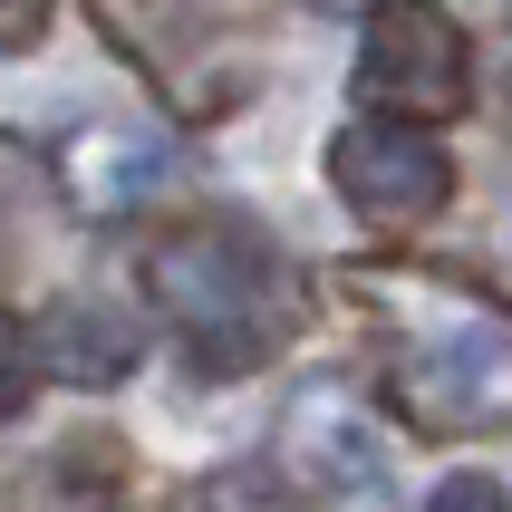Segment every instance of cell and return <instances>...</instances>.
<instances>
[{
    "instance_id": "1",
    "label": "cell",
    "mask_w": 512,
    "mask_h": 512,
    "mask_svg": "<svg viewBox=\"0 0 512 512\" xmlns=\"http://www.w3.org/2000/svg\"><path fill=\"white\" fill-rule=\"evenodd\" d=\"M348 300L377 310L387 406L416 435H503L512 426V310L455 271H358Z\"/></svg>"
},
{
    "instance_id": "2",
    "label": "cell",
    "mask_w": 512,
    "mask_h": 512,
    "mask_svg": "<svg viewBox=\"0 0 512 512\" xmlns=\"http://www.w3.org/2000/svg\"><path fill=\"white\" fill-rule=\"evenodd\" d=\"M136 281L155 300V319L194 348L203 377H252L300 339V281H290V261L252 223L203 213V223L155 232L145 261H136Z\"/></svg>"
},
{
    "instance_id": "3",
    "label": "cell",
    "mask_w": 512,
    "mask_h": 512,
    "mask_svg": "<svg viewBox=\"0 0 512 512\" xmlns=\"http://www.w3.org/2000/svg\"><path fill=\"white\" fill-rule=\"evenodd\" d=\"M107 49L174 116H232L261 87V0H87Z\"/></svg>"
},
{
    "instance_id": "4",
    "label": "cell",
    "mask_w": 512,
    "mask_h": 512,
    "mask_svg": "<svg viewBox=\"0 0 512 512\" xmlns=\"http://www.w3.org/2000/svg\"><path fill=\"white\" fill-rule=\"evenodd\" d=\"M329 184L368 232H416L455 203V155L416 116H358L329 136Z\"/></svg>"
},
{
    "instance_id": "5",
    "label": "cell",
    "mask_w": 512,
    "mask_h": 512,
    "mask_svg": "<svg viewBox=\"0 0 512 512\" xmlns=\"http://www.w3.org/2000/svg\"><path fill=\"white\" fill-rule=\"evenodd\" d=\"M474 97V49H464V29L435 10V0H377L368 39H358V107L377 116H455Z\"/></svg>"
},
{
    "instance_id": "6",
    "label": "cell",
    "mask_w": 512,
    "mask_h": 512,
    "mask_svg": "<svg viewBox=\"0 0 512 512\" xmlns=\"http://www.w3.org/2000/svg\"><path fill=\"white\" fill-rule=\"evenodd\" d=\"M58 174H68V203L116 223V213H145V203L174 184V145L155 126H78L58 145Z\"/></svg>"
},
{
    "instance_id": "7",
    "label": "cell",
    "mask_w": 512,
    "mask_h": 512,
    "mask_svg": "<svg viewBox=\"0 0 512 512\" xmlns=\"http://www.w3.org/2000/svg\"><path fill=\"white\" fill-rule=\"evenodd\" d=\"M29 339H39V368H58L68 387H116V377H136V358H145L136 329H126L107 300H58Z\"/></svg>"
},
{
    "instance_id": "8",
    "label": "cell",
    "mask_w": 512,
    "mask_h": 512,
    "mask_svg": "<svg viewBox=\"0 0 512 512\" xmlns=\"http://www.w3.org/2000/svg\"><path fill=\"white\" fill-rule=\"evenodd\" d=\"M49 484H58V512H165L155 484H145V464L126 455L107 426H87L78 445H58V455H49Z\"/></svg>"
},
{
    "instance_id": "9",
    "label": "cell",
    "mask_w": 512,
    "mask_h": 512,
    "mask_svg": "<svg viewBox=\"0 0 512 512\" xmlns=\"http://www.w3.org/2000/svg\"><path fill=\"white\" fill-rule=\"evenodd\" d=\"M290 455H300V484H310V493L319 484H377V474H387V445H377L339 397L290 406Z\"/></svg>"
},
{
    "instance_id": "10",
    "label": "cell",
    "mask_w": 512,
    "mask_h": 512,
    "mask_svg": "<svg viewBox=\"0 0 512 512\" xmlns=\"http://www.w3.org/2000/svg\"><path fill=\"white\" fill-rule=\"evenodd\" d=\"M203 512H319V503L281 464H223V474L203 484Z\"/></svg>"
},
{
    "instance_id": "11",
    "label": "cell",
    "mask_w": 512,
    "mask_h": 512,
    "mask_svg": "<svg viewBox=\"0 0 512 512\" xmlns=\"http://www.w3.org/2000/svg\"><path fill=\"white\" fill-rule=\"evenodd\" d=\"M29 387H39V339H29L20 319L0 310V426L29 406Z\"/></svg>"
},
{
    "instance_id": "12",
    "label": "cell",
    "mask_w": 512,
    "mask_h": 512,
    "mask_svg": "<svg viewBox=\"0 0 512 512\" xmlns=\"http://www.w3.org/2000/svg\"><path fill=\"white\" fill-rule=\"evenodd\" d=\"M29 223H39V165H29L20 145H0V232L20 242Z\"/></svg>"
},
{
    "instance_id": "13",
    "label": "cell",
    "mask_w": 512,
    "mask_h": 512,
    "mask_svg": "<svg viewBox=\"0 0 512 512\" xmlns=\"http://www.w3.org/2000/svg\"><path fill=\"white\" fill-rule=\"evenodd\" d=\"M426 512H512V493L503 484H484V474H455V484H435V503Z\"/></svg>"
},
{
    "instance_id": "14",
    "label": "cell",
    "mask_w": 512,
    "mask_h": 512,
    "mask_svg": "<svg viewBox=\"0 0 512 512\" xmlns=\"http://www.w3.org/2000/svg\"><path fill=\"white\" fill-rule=\"evenodd\" d=\"M49 10H58V0H0V49H39Z\"/></svg>"
},
{
    "instance_id": "15",
    "label": "cell",
    "mask_w": 512,
    "mask_h": 512,
    "mask_svg": "<svg viewBox=\"0 0 512 512\" xmlns=\"http://www.w3.org/2000/svg\"><path fill=\"white\" fill-rule=\"evenodd\" d=\"M319 10H358V0H319Z\"/></svg>"
}]
</instances>
